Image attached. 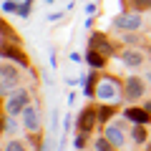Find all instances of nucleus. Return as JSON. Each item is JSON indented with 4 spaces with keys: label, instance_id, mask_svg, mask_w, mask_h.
Wrapping results in <instances>:
<instances>
[{
    "label": "nucleus",
    "instance_id": "f257e3e1",
    "mask_svg": "<svg viewBox=\"0 0 151 151\" xmlns=\"http://www.w3.org/2000/svg\"><path fill=\"white\" fill-rule=\"evenodd\" d=\"M25 103H28V93L25 91H18V93H13V96L8 98L5 106H8V111H10V113H18L20 108H25Z\"/></svg>",
    "mask_w": 151,
    "mask_h": 151
},
{
    "label": "nucleus",
    "instance_id": "f03ea898",
    "mask_svg": "<svg viewBox=\"0 0 151 151\" xmlns=\"http://www.w3.org/2000/svg\"><path fill=\"white\" fill-rule=\"evenodd\" d=\"M126 119L134 121V124H146V121L151 119V113L149 111H141V108H129V111H126Z\"/></svg>",
    "mask_w": 151,
    "mask_h": 151
},
{
    "label": "nucleus",
    "instance_id": "7ed1b4c3",
    "mask_svg": "<svg viewBox=\"0 0 151 151\" xmlns=\"http://www.w3.org/2000/svg\"><path fill=\"white\" fill-rule=\"evenodd\" d=\"M126 93H129V98H139L141 93H144V83H141V78H129V83H126Z\"/></svg>",
    "mask_w": 151,
    "mask_h": 151
},
{
    "label": "nucleus",
    "instance_id": "20e7f679",
    "mask_svg": "<svg viewBox=\"0 0 151 151\" xmlns=\"http://www.w3.org/2000/svg\"><path fill=\"white\" fill-rule=\"evenodd\" d=\"M106 139L111 141L113 146H121L124 144V131H121V126H108L106 129Z\"/></svg>",
    "mask_w": 151,
    "mask_h": 151
},
{
    "label": "nucleus",
    "instance_id": "39448f33",
    "mask_svg": "<svg viewBox=\"0 0 151 151\" xmlns=\"http://www.w3.org/2000/svg\"><path fill=\"white\" fill-rule=\"evenodd\" d=\"M93 124H96V113H93L91 108H86V111L81 113V121H78V126H81V131L86 134V131H91Z\"/></svg>",
    "mask_w": 151,
    "mask_h": 151
},
{
    "label": "nucleus",
    "instance_id": "423d86ee",
    "mask_svg": "<svg viewBox=\"0 0 151 151\" xmlns=\"http://www.w3.org/2000/svg\"><path fill=\"white\" fill-rule=\"evenodd\" d=\"M116 25H119V28H131V30H136V28L141 25V20H139V15H121V18H116Z\"/></svg>",
    "mask_w": 151,
    "mask_h": 151
},
{
    "label": "nucleus",
    "instance_id": "0eeeda50",
    "mask_svg": "<svg viewBox=\"0 0 151 151\" xmlns=\"http://www.w3.org/2000/svg\"><path fill=\"white\" fill-rule=\"evenodd\" d=\"M23 124H25L30 131L38 129V113L33 111V108H25V111H23Z\"/></svg>",
    "mask_w": 151,
    "mask_h": 151
},
{
    "label": "nucleus",
    "instance_id": "6e6552de",
    "mask_svg": "<svg viewBox=\"0 0 151 151\" xmlns=\"http://www.w3.org/2000/svg\"><path fill=\"white\" fill-rule=\"evenodd\" d=\"M116 96V86H113L111 81H103L101 88H98V98H103V101H108V98Z\"/></svg>",
    "mask_w": 151,
    "mask_h": 151
},
{
    "label": "nucleus",
    "instance_id": "1a4fd4ad",
    "mask_svg": "<svg viewBox=\"0 0 151 151\" xmlns=\"http://www.w3.org/2000/svg\"><path fill=\"white\" fill-rule=\"evenodd\" d=\"M13 83H15V70L3 65V93H8V86H13Z\"/></svg>",
    "mask_w": 151,
    "mask_h": 151
},
{
    "label": "nucleus",
    "instance_id": "9d476101",
    "mask_svg": "<svg viewBox=\"0 0 151 151\" xmlns=\"http://www.w3.org/2000/svg\"><path fill=\"white\" fill-rule=\"evenodd\" d=\"M91 45H93V48H98L101 53H111V45L103 40V35H93L91 38Z\"/></svg>",
    "mask_w": 151,
    "mask_h": 151
},
{
    "label": "nucleus",
    "instance_id": "9b49d317",
    "mask_svg": "<svg viewBox=\"0 0 151 151\" xmlns=\"http://www.w3.org/2000/svg\"><path fill=\"white\" fill-rule=\"evenodd\" d=\"M124 60H126L129 65H141V63H144L141 53H136V50H129V53H124Z\"/></svg>",
    "mask_w": 151,
    "mask_h": 151
},
{
    "label": "nucleus",
    "instance_id": "f8f14e48",
    "mask_svg": "<svg viewBox=\"0 0 151 151\" xmlns=\"http://www.w3.org/2000/svg\"><path fill=\"white\" fill-rule=\"evenodd\" d=\"M3 53H5V58H15L20 65H25V63H28V60H25V55H23L20 50H15V48H5Z\"/></svg>",
    "mask_w": 151,
    "mask_h": 151
},
{
    "label": "nucleus",
    "instance_id": "ddd939ff",
    "mask_svg": "<svg viewBox=\"0 0 151 151\" xmlns=\"http://www.w3.org/2000/svg\"><path fill=\"white\" fill-rule=\"evenodd\" d=\"M86 60H88V63L93 65V68H101V65H103V55H98L96 50H88V55H86Z\"/></svg>",
    "mask_w": 151,
    "mask_h": 151
},
{
    "label": "nucleus",
    "instance_id": "4468645a",
    "mask_svg": "<svg viewBox=\"0 0 151 151\" xmlns=\"http://www.w3.org/2000/svg\"><path fill=\"white\" fill-rule=\"evenodd\" d=\"M96 151H111V141H108V139L96 141Z\"/></svg>",
    "mask_w": 151,
    "mask_h": 151
},
{
    "label": "nucleus",
    "instance_id": "2eb2a0df",
    "mask_svg": "<svg viewBox=\"0 0 151 151\" xmlns=\"http://www.w3.org/2000/svg\"><path fill=\"white\" fill-rule=\"evenodd\" d=\"M134 139H136V141H144V139H146V134H144V129H141V124L134 129Z\"/></svg>",
    "mask_w": 151,
    "mask_h": 151
},
{
    "label": "nucleus",
    "instance_id": "dca6fc26",
    "mask_svg": "<svg viewBox=\"0 0 151 151\" xmlns=\"http://www.w3.org/2000/svg\"><path fill=\"white\" fill-rule=\"evenodd\" d=\"M5 151H23V146L18 144V141H10V144H8V149Z\"/></svg>",
    "mask_w": 151,
    "mask_h": 151
},
{
    "label": "nucleus",
    "instance_id": "f3484780",
    "mask_svg": "<svg viewBox=\"0 0 151 151\" xmlns=\"http://www.w3.org/2000/svg\"><path fill=\"white\" fill-rule=\"evenodd\" d=\"M108 116H111V108H103V111H101V113H98V119H101V121H106V119H108Z\"/></svg>",
    "mask_w": 151,
    "mask_h": 151
},
{
    "label": "nucleus",
    "instance_id": "a211bd4d",
    "mask_svg": "<svg viewBox=\"0 0 151 151\" xmlns=\"http://www.w3.org/2000/svg\"><path fill=\"white\" fill-rule=\"evenodd\" d=\"M136 3V8H149L151 5V0H134Z\"/></svg>",
    "mask_w": 151,
    "mask_h": 151
},
{
    "label": "nucleus",
    "instance_id": "6ab92c4d",
    "mask_svg": "<svg viewBox=\"0 0 151 151\" xmlns=\"http://www.w3.org/2000/svg\"><path fill=\"white\" fill-rule=\"evenodd\" d=\"M3 10H5V13H13V10H15V3H5V5H3Z\"/></svg>",
    "mask_w": 151,
    "mask_h": 151
},
{
    "label": "nucleus",
    "instance_id": "aec40b11",
    "mask_svg": "<svg viewBox=\"0 0 151 151\" xmlns=\"http://www.w3.org/2000/svg\"><path fill=\"white\" fill-rule=\"evenodd\" d=\"M146 111H149V113H151V103H149V106H146Z\"/></svg>",
    "mask_w": 151,
    "mask_h": 151
},
{
    "label": "nucleus",
    "instance_id": "412c9836",
    "mask_svg": "<svg viewBox=\"0 0 151 151\" xmlns=\"http://www.w3.org/2000/svg\"><path fill=\"white\" fill-rule=\"evenodd\" d=\"M149 81H151V76H149Z\"/></svg>",
    "mask_w": 151,
    "mask_h": 151
}]
</instances>
